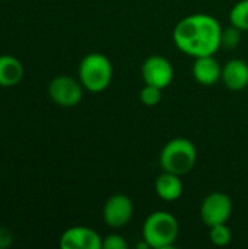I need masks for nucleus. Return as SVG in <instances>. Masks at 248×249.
<instances>
[{"label": "nucleus", "mask_w": 248, "mask_h": 249, "mask_svg": "<svg viewBox=\"0 0 248 249\" xmlns=\"http://www.w3.org/2000/svg\"><path fill=\"white\" fill-rule=\"evenodd\" d=\"M133 201L126 194H114L111 196L104 207H102V219L107 226L111 229H121L124 228L133 217Z\"/></svg>", "instance_id": "nucleus-8"}, {"label": "nucleus", "mask_w": 248, "mask_h": 249, "mask_svg": "<svg viewBox=\"0 0 248 249\" xmlns=\"http://www.w3.org/2000/svg\"><path fill=\"white\" fill-rule=\"evenodd\" d=\"M197 162V149L194 143L184 137H175L165 143L159 153V165L162 171L186 175L189 174Z\"/></svg>", "instance_id": "nucleus-4"}, {"label": "nucleus", "mask_w": 248, "mask_h": 249, "mask_svg": "<svg viewBox=\"0 0 248 249\" xmlns=\"http://www.w3.org/2000/svg\"><path fill=\"white\" fill-rule=\"evenodd\" d=\"M222 31L219 20L212 15H189L175 25L172 41L183 54L193 58L215 55L222 47Z\"/></svg>", "instance_id": "nucleus-1"}, {"label": "nucleus", "mask_w": 248, "mask_h": 249, "mask_svg": "<svg viewBox=\"0 0 248 249\" xmlns=\"http://www.w3.org/2000/svg\"><path fill=\"white\" fill-rule=\"evenodd\" d=\"M222 83L232 92L244 90L248 86V64L241 58H232L222 67Z\"/></svg>", "instance_id": "nucleus-11"}, {"label": "nucleus", "mask_w": 248, "mask_h": 249, "mask_svg": "<svg viewBox=\"0 0 248 249\" xmlns=\"http://www.w3.org/2000/svg\"><path fill=\"white\" fill-rule=\"evenodd\" d=\"M77 76L85 90L92 93L104 92L113 80L111 60L102 53H89L80 60Z\"/></svg>", "instance_id": "nucleus-3"}, {"label": "nucleus", "mask_w": 248, "mask_h": 249, "mask_svg": "<svg viewBox=\"0 0 248 249\" xmlns=\"http://www.w3.org/2000/svg\"><path fill=\"white\" fill-rule=\"evenodd\" d=\"M180 235V225L174 214L165 210L151 213L143 223L142 238L152 249L171 248Z\"/></svg>", "instance_id": "nucleus-2"}, {"label": "nucleus", "mask_w": 248, "mask_h": 249, "mask_svg": "<svg viewBox=\"0 0 248 249\" xmlns=\"http://www.w3.org/2000/svg\"><path fill=\"white\" fill-rule=\"evenodd\" d=\"M183 182L180 179V175L162 171V174L158 175L155 179V191L158 197L164 201H175L183 194Z\"/></svg>", "instance_id": "nucleus-13"}, {"label": "nucleus", "mask_w": 248, "mask_h": 249, "mask_svg": "<svg viewBox=\"0 0 248 249\" xmlns=\"http://www.w3.org/2000/svg\"><path fill=\"white\" fill-rule=\"evenodd\" d=\"M209 238H210V242L213 245L227 247L232 241V232L227 226V223H222V225H216V226L209 228Z\"/></svg>", "instance_id": "nucleus-15"}, {"label": "nucleus", "mask_w": 248, "mask_h": 249, "mask_svg": "<svg viewBox=\"0 0 248 249\" xmlns=\"http://www.w3.org/2000/svg\"><path fill=\"white\" fill-rule=\"evenodd\" d=\"M229 22L243 32L248 31V0L237 1L229 12Z\"/></svg>", "instance_id": "nucleus-14"}, {"label": "nucleus", "mask_w": 248, "mask_h": 249, "mask_svg": "<svg viewBox=\"0 0 248 249\" xmlns=\"http://www.w3.org/2000/svg\"><path fill=\"white\" fill-rule=\"evenodd\" d=\"M142 79L145 85H152L165 89L174 80V67L164 55H149L142 63Z\"/></svg>", "instance_id": "nucleus-7"}, {"label": "nucleus", "mask_w": 248, "mask_h": 249, "mask_svg": "<svg viewBox=\"0 0 248 249\" xmlns=\"http://www.w3.org/2000/svg\"><path fill=\"white\" fill-rule=\"evenodd\" d=\"M129 244L118 233H110L102 238V249H127Z\"/></svg>", "instance_id": "nucleus-18"}, {"label": "nucleus", "mask_w": 248, "mask_h": 249, "mask_svg": "<svg viewBox=\"0 0 248 249\" xmlns=\"http://www.w3.org/2000/svg\"><path fill=\"white\" fill-rule=\"evenodd\" d=\"M241 29L235 28L234 25H229L228 28H225L222 31V47L228 48V50H232L235 48L238 44H240V39H241Z\"/></svg>", "instance_id": "nucleus-17"}, {"label": "nucleus", "mask_w": 248, "mask_h": 249, "mask_svg": "<svg viewBox=\"0 0 248 249\" xmlns=\"http://www.w3.org/2000/svg\"><path fill=\"white\" fill-rule=\"evenodd\" d=\"M13 242V235L12 232L4 228V226H0V249H7Z\"/></svg>", "instance_id": "nucleus-19"}, {"label": "nucleus", "mask_w": 248, "mask_h": 249, "mask_svg": "<svg viewBox=\"0 0 248 249\" xmlns=\"http://www.w3.org/2000/svg\"><path fill=\"white\" fill-rule=\"evenodd\" d=\"M83 90L85 88L79 80H76L72 76L67 74H60L56 76L50 83H48V96L50 99L64 108H72L80 104L83 98Z\"/></svg>", "instance_id": "nucleus-5"}, {"label": "nucleus", "mask_w": 248, "mask_h": 249, "mask_svg": "<svg viewBox=\"0 0 248 249\" xmlns=\"http://www.w3.org/2000/svg\"><path fill=\"white\" fill-rule=\"evenodd\" d=\"M162 90L161 88L152 86V85H145L139 93L140 102L146 107H155L161 102L162 99Z\"/></svg>", "instance_id": "nucleus-16"}, {"label": "nucleus", "mask_w": 248, "mask_h": 249, "mask_svg": "<svg viewBox=\"0 0 248 249\" xmlns=\"http://www.w3.org/2000/svg\"><path fill=\"white\" fill-rule=\"evenodd\" d=\"M58 245L61 249H102V238L91 228L72 226L61 233Z\"/></svg>", "instance_id": "nucleus-9"}, {"label": "nucleus", "mask_w": 248, "mask_h": 249, "mask_svg": "<svg viewBox=\"0 0 248 249\" xmlns=\"http://www.w3.org/2000/svg\"><path fill=\"white\" fill-rule=\"evenodd\" d=\"M234 204L228 194L215 191L205 197L200 206V219L208 226H216L227 223L232 214Z\"/></svg>", "instance_id": "nucleus-6"}, {"label": "nucleus", "mask_w": 248, "mask_h": 249, "mask_svg": "<svg viewBox=\"0 0 248 249\" xmlns=\"http://www.w3.org/2000/svg\"><path fill=\"white\" fill-rule=\"evenodd\" d=\"M25 69L19 58L10 54H0V88H15L23 79Z\"/></svg>", "instance_id": "nucleus-12"}, {"label": "nucleus", "mask_w": 248, "mask_h": 249, "mask_svg": "<svg viewBox=\"0 0 248 249\" xmlns=\"http://www.w3.org/2000/svg\"><path fill=\"white\" fill-rule=\"evenodd\" d=\"M194 80L202 86H213L221 80L222 66L215 55H203L194 58L191 69Z\"/></svg>", "instance_id": "nucleus-10"}]
</instances>
